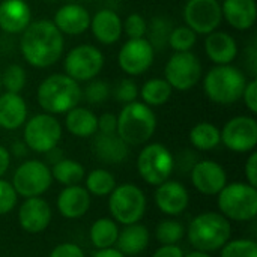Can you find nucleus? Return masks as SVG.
<instances>
[{
  "mask_svg": "<svg viewBox=\"0 0 257 257\" xmlns=\"http://www.w3.org/2000/svg\"><path fill=\"white\" fill-rule=\"evenodd\" d=\"M245 176H247V184L251 187H257V154L251 152L247 163H245Z\"/></svg>",
  "mask_w": 257,
  "mask_h": 257,
  "instance_id": "obj_46",
  "label": "nucleus"
},
{
  "mask_svg": "<svg viewBox=\"0 0 257 257\" xmlns=\"http://www.w3.org/2000/svg\"><path fill=\"white\" fill-rule=\"evenodd\" d=\"M166 81L176 90H190L202 78V63L191 51H176L164 68Z\"/></svg>",
  "mask_w": 257,
  "mask_h": 257,
  "instance_id": "obj_12",
  "label": "nucleus"
},
{
  "mask_svg": "<svg viewBox=\"0 0 257 257\" xmlns=\"http://www.w3.org/2000/svg\"><path fill=\"white\" fill-rule=\"evenodd\" d=\"M9 164H11V152L0 145V178L8 172Z\"/></svg>",
  "mask_w": 257,
  "mask_h": 257,
  "instance_id": "obj_48",
  "label": "nucleus"
},
{
  "mask_svg": "<svg viewBox=\"0 0 257 257\" xmlns=\"http://www.w3.org/2000/svg\"><path fill=\"white\" fill-rule=\"evenodd\" d=\"M184 20L197 35H209L223 21L221 3L218 0H188L184 6Z\"/></svg>",
  "mask_w": 257,
  "mask_h": 257,
  "instance_id": "obj_13",
  "label": "nucleus"
},
{
  "mask_svg": "<svg viewBox=\"0 0 257 257\" xmlns=\"http://www.w3.org/2000/svg\"><path fill=\"white\" fill-rule=\"evenodd\" d=\"M244 98V102L247 105V108L251 111V113H257V81L256 80H251V81H247L245 87H244V92H242V96Z\"/></svg>",
  "mask_w": 257,
  "mask_h": 257,
  "instance_id": "obj_44",
  "label": "nucleus"
},
{
  "mask_svg": "<svg viewBox=\"0 0 257 257\" xmlns=\"http://www.w3.org/2000/svg\"><path fill=\"white\" fill-rule=\"evenodd\" d=\"M220 214L233 221H251L257 215V190L245 182L226 184L217 194Z\"/></svg>",
  "mask_w": 257,
  "mask_h": 257,
  "instance_id": "obj_6",
  "label": "nucleus"
},
{
  "mask_svg": "<svg viewBox=\"0 0 257 257\" xmlns=\"http://www.w3.org/2000/svg\"><path fill=\"white\" fill-rule=\"evenodd\" d=\"M47 160L51 163V164H56L57 161H60L62 158H63V154H62V151L56 146V148H53L51 151H48L47 154Z\"/></svg>",
  "mask_w": 257,
  "mask_h": 257,
  "instance_id": "obj_51",
  "label": "nucleus"
},
{
  "mask_svg": "<svg viewBox=\"0 0 257 257\" xmlns=\"http://www.w3.org/2000/svg\"><path fill=\"white\" fill-rule=\"evenodd\" d=\"M116 187L114 176L105 169H95L86 178V190L93 196H108Z\"/></svg>",
  "mask_w": 257,
  "mask_h": 257,
  "instance_id": "obj_33",
  "label": "nucleus"
},
{
  "mask_svg": "<svg viewBox=\"0 0 257 257\" xmlns=\"http://www.w3.org/2000/svg\"><path fill=\"white\" fill-rule=\"evenodd\" d=\"M117 130V116L113 113H104L98 117V131L102 134H113Z\"/></svg>",
  "mask_w": 257,
  "mask_h": 257,
  "instance_id": "obj_45",
  "label": "nucleus"
},
{
  "mask_svg": "<svg viewBox=\"0 0 257 257\" xmlns=\"http://www.w3.org/2000/svg\"><path fill=\"white\" fill-rule=\"evenodd\" d=\"M197 42V33L191 30L188 26L173 27L169 36V47L176 51H191V48Z\"/></svg>",
  "mask_w": 257,
  "mask_h": 257,
  "instance_id": "obj_37",
  "label": "nucleus"
},
{
  "mask_svg": "<svg viewBox=\"0 0 257 257\" xmlns=\"http://www.w3.org/2000/svg\"><path fill=\"white\" fill-rule=\"evenodd\" d=\"M223 18L236 30H248L257 18L256 0H223Z\"/></svg>",
  "mask_w": 257,
  "mask_h": 257,
  "instance_id": "obj_24",
  "label": "nucleus"
},
{
  "mask_svg": "<svg viewBox=\"0 0 257 257\" xmlns=\"http://www.w3.org/2000/svg\"><path fill=\"white\" fill-rule=\"evenodd\" d=\"M81 99L80 84L66 74L48 75L38 87V104L48 114H63Z\"/></svg>",
  "mask_w": 257,
  "mask_h": 257,
  "instance_id": "obj_2",
  "label": "nucleus"
},
{
  "mask_svg": "<svg viewBox=\"0 0 257 257\" xmlns=\"http://www.w3.org/2000/svg\"><path fill=\"white\" fill-rule=\"evenodd\" d=\"M154 57L155 50L146 38L128 39L119 50L117 63L125 74L137 77L152 66Z\"/></svg>",
  "mask_w": 257,
  "mask_h": 257,
  "instance_id": "obj_15",
  "label": "nucleus"
},
{
  "mask_svg": "<svg viewBox=\"0 0 257 257\" xmlns=\"http://www.w3.org/2000/svg\"><path fill=\"white\" fill-rule=\"evenodd\" d=\"M122 26H123V32L126 33L128 39H139V38L146 36L148 21L145 20L143 15H140L137 12L128 15L125 23H122Z\"/></svg>",
  "mask_w": 257,
  "mask_h": 257,
  "instance_id": "obj_40",
  "label": "nucleus"
},
{
  "mask_svg": "<svg viewBox=\"0 0 257 257\" xmlns=\"http://www.w3.org/2000/svg\"><path fill=\"white\" fill-rule=\"evenodd\" d=\"M47 2H59V0H47Z\"/></svg>",
  "mask_w": 257,
  "mask_h": 257,
  "instance_id": "obj_54",
  "label": "nucleus"
},
{
  "mask_svg": "<svg viewBox=\"0 0 257 257\" xmlns=\"http://www.w3.org/2000/svg\"><path fill=\"white\" fill-rule=\"evenodd\" d=\"M17 191L12 184L0 178V215H6L14 211L17 205Z\"/></svg>",
  "mask_w": 257,
  "mask_h": 257,
  "instance_id": "obj_41",
  "label": "nucleus"
},
{
  "mask_svg": "<svg viewBox=\"0 0 257 257\" xmlns=\"http://www.w3.org/2000/svg\"><path fill=\"white\" fill-rule=\"evenodd\" d=\"M26 81H27L26 69L17 63L9 65L2 74V86L6 89V92L11 93H20L24 89Z\"/></svg>",
  "mask_w": 257,
  "mask_h": 257,
  "instance_id": "obj_36",
  "label": "nucleus"
},
{
  "mask_svg": "<svg viewBox=\"0 0 257 257\" xmlns=\"http://www.w3.org/2000/svg\"><path fill=\"white\" fill-rule=\"evenodd\" d=\"M205 51L215 65H230L238 56V44L227 32L214 30L206 35Z\"/></svg>",
  "mask_w": 257,
  "mask_h": 257,
  "instance_id": "obj_23",
  "label": "nucleus"
},
{
  "mask_svg": "<svg viewBox=\"0 0 257 257\" xmlns=\"http://www.w3.org/2000/svg\"><path fill=\"white\" fill-rule=\"evenodd\" d=\"M120 17L111 9H101L93 17H90V30L95 39L104 45H111L117 42L123 33Z\"/></svg>",
  "mask_w": 257,
  "mask_h": 257,
  "instance_id": "obj_21",
  "label": "nucleus"
},
{
  "mask_svg": "<svg viewBox=\"0 0 257 257\" xmlns=\"http://www.w3.org/2000/svg\"><path fill=\"white\" fill-rule=\"evenodd\" d=\"M218 2H220V0H218Z\"/></svg>",
  "mask_w": 257,
  "mask_h": 257,
  "instance_id": "obj_55",
  "label": "nucleus"
},
{
  "mask_svg": "<svg viewBox=\"0 0 257 257\" xmlns=\"http://www.w3.org/2000/svg\"><path fill=\"white\" fill-rule=\"evenodd\" d=\"M175 157L172 152L161 143L146 145L137 158V170L142 179L149 184L158 187L166 182L175 170Z\"/></svg>",
  "mask_w": 257,
  "mask_h": 257,
  "instance_id": "obj_8",
  "label": "nucleus"
},
{
  "mask_svg": "<svg viewBox=\"0 0 257 257\" xmlns=\"http://www.w3.org/2000/svg\"><path fill=\"white\" fill-rule=\"evenodd\" d=\"M93 257H126L123 256L117 248H104V250H98L95 254H93Z\"/></svg>",
  "mask_w": 257,
  "mask_h": 257,
  "instance_id": "obj_50",
  "label": "nucleus"
},
{
  "mask_svg": "<svg viewBox=\"0 0 257 257\" xmlns=\"http://www.w3.org/2000/svg\"><path fill=\"white\" fill-rule=\"evenodd\" d=\"M11 151H12V154L17 158H21V157H26L29 148H27V145L24 142H15V143H12V149Z\"/></svg>",
  "mask_w": 257,
  "mask_h": 257,
  "instance_id": "obj_49",
  "label": "nucleus"
},
{
  "mask_svg": "<svg viewBox=\"0 0 257 257\" xmlns=\"http://www.w3.org/2000/svg\"><path fill=\"white\" fill-rule=\"evenodd\" d=\"M172 92L173 89L166 81V78H151L139 90L143 102L149 107H158L166 104L170 99Z\"/></svg>",
  "mask_w": 257,
  "mask_h": 257,
  "instance_id": "obj_31",
  "label": "nucleus"
},
{
  "mask_svg": "<svg viewBox=\"0 0 257 257\" xmlns=\"http://www.w3.org/2000/svg\"><path fill=\"white\" fill-rule=\"evenodd\" d=\"M185 235L184 226L176 220H163L155 230V238L163 245H175Z\"/></svg>",
  "mask_w": 257,
  "mask_h": 257,
  "instance_id": "obj_35",
  "label": "nucleus"
},
{
  "mask_svg": "<svg viewBox=\"0 0 257 257\" xmlns=\"http://www.w3.org/2000/svg\"><path fill=\"white\" fill-rule=\"evenodd\" d=\"M90 208V194L84 187H65L57 197V211L68 220L81 218Z\"/></svg>",
  "mask_w": 257,
  "mask_h": 257,
  "instance_id": "obj_22",
  "label": "nucleus"
},
{
  "mask_svg": "<svg viewBox=\"0 0 257 257\" xmlns=\"http://www.w3.org/2000/svg\"><path fill=\"white\" fill-rule=\"evenodd\" d=\"M108 196V211L116 223L128 226L139 223L143 218L146 211V196L137 185H116Z\"/></svg>",
  "mask_w": 257,
  "mask_h": 257,
  "instance_id": "obj_7",
  "label": "nucleus"
},
{
  "mask_svg": "<svg viewBox=\"0 0 257 257\" xmlns=\"http://www.w3.org/2000/svg\"><path fill=\"white\" fill-rule=\"evenodd\" d=\"M0 89H2V74H0Z\"/></svg>",
  "mask_w": 257,
  "mask_h": 257,
  "instance_id": "obj_53",
  "label": "nucleus"
},
{
  "mask_svg": "<svg viewBox=\"0 0 257 257\" xmlns=\"http://www.w3.org/2000/svg\"><path fill=\"white\" fill-rule=\"evenodd\" d=\"M114 96L119 102H123V104H130V102H134L137 101V96H139V87L137 84L134 83V80L131 78H123L119 81V84L116 86L114 89Z\"/></svg>",
  "mask_w": 257,
  "mask_h": 257,
  "instance_id": "obj_42",
  "label": "nucleus"
},
{
  "mask_svg": "<svg viewBox=\"0 0 257 257\" xmlns=\"http://www.w3.org/2000/svg\"><path fill=\"white\" fill-rule=\"evenodd\" d=\"M155 203L161 212L166 215H181L190 203V194L185 185L178 181L167 179L166 182L160 184L155 191Z\"/></svg>",
  "mask_w": 257,
  "mask_h": 257,
  "instance_id": "obj_17",
  "label": "nucleus"
},
{
  "mask_svg": "<svg viewBox=\"0 0 257 257\" xmlns=\"http://www.w3.org/2000/svg\"><path fill=\"white\" fill-rule=\"evenodd\" d=\"M50 257H86L81 247H78L74 242H63L53 248Z\"/></svg>",
  "mask_w": 257,
  "mask_h": 257,
  "instance_id": "obj_43",
  "label": "nucleus"
},
{
  "mask_svg": "<svg viewBox=\"0 0 257 257\" xmlns=\"http://www.w3.org/2000/svg\"><path fill=\"white\" fill-rule=\"evenodd\" d=\"M23 137L30 151L47 154L59 145L62 139V125L54 114L41 113L26 120Z\"/></svg>",
  "mask_w": 257,
  "mask_h": 257,
  "instance_id": "obj_9",
  "label": "nucleus"
},
{
  "mask_svg": "<svg viewBox=\"0 0 257 257\" xmlns=\"http://www.w3.org/2000/svg\"><path fill=\"white\" fill-rule=\"evenodd\" d=\"M18 221L23 230L29 233H39L51 223V208L39 197H29L18 209Z\"/></svg>",
  "mask_w": 257,
  "mask_h": 257,
  "instance_id": "obj_18",
  "label": "nucleus"
},
{
  "mask_svg": "<svg viewBox=\"0 0 257 257\" xmlns=\"http://www.w3.org/2000/svg\"><path fill=\"white\" fill-rule=\"evenodd\" d=\"M190 142L199 151H212L221 143V131L209 122H200L190 131Z\"/></svg>",
  "mask_w": 257,
  "mask_h": 257,
  "instance_id": "obj_30",
  "label": "nucleus"
},
{
  "mask_svg": "<svg viewBox=\"0 0 257 257\" xmlns=\"http://www.w3.org/2000/svg\"><path fill=\"white\" fill-rule=\"evenodd\" d=\"M93 152L96 158L105 164H119L126 160L130 154V146L117 136V133H99L93 142Z\"/></svg>",
  "mask_w": 257,
  "mask_h": 257,
  "instance_id": "obj_26",
  "label": "nucleus"
},
{
  "mask_svg": "<svg viewBox=\"0 0 257 257\" xmlns=\"http://www.w3.org/2000/svg\"><path fill=\"white\" fill-rule=\"evenodd\" d=\"M221 257H257V242L253 239H233L221 247Z\"/></svg>",
  "mask_w": 257,
  "mask_h": 257,
  "instance_id": "obj_38",
  "label": "nucleus"
},
{
  "mask_svg": "<svg viewBox=\"0 0 257 257\" xmlns=\"http://www.w3.org/2000/svg\"><path fill=\"white\" fill-rule=\"evenodd\" d=\"M232 224L220 212H203L194 217L188 226L187 236L190 244L205 253L220 250L230 241Z\"/></svg>",
  "mask_w": 257,
  "mask_h": 257,
  "instance_id": "obj_3",
  "label": "nucleus"
},
{
  "mask_svg": "<svg viewBox=\"0 0 257 257\" xmlns=\"http://www.w3.org/2000/svg\"><path fill=\"white\" fill-rule=\"evenodd\" d=\"M32 23V9L26 0H3L0 3V29L17 35Z\"/></svg>",
  "mask_w": 257,
  "mask_h": 257,
  "instance_id": "obj_20",
  "label": "nucleus"
},
{
  "mask_svg": "<svg viewBox=\"0 0 257 257\" xmlns=\"http://www.w3.org/2000/svg\"><path fill=\"white\" fill-rule=\"evenodd\" d=\"M50 170H51V176L65 187L78 185L84 179V175H86L84 167L78 161L69 160V158H62L60 161L53 164Z\"/></svg>",
  "mask_w": 257,
  "mask_h": 257,
  "instance_id": "obj_32",
  "label": "nucleus"
},
{
  "mask_svg": "<svg viewBox=\"0 0 257 257\" xmlns=\"http://www.w3.org/2000/svg\"><path fill=\"white\" fill-rule=\"evenodd\" d=\"M111 93V87L104 80H90L87 81V86L84 90H81V96L90 104H101L108 99Z\"/></svg>",
  "mask_w": 257,
  "mask_h": 257,
  "instance_id": "obj_39",
  "label": "nucleus"
},
{
  "mask_svg": "<svg viewBox=\"0 0 257 257\" xmlns=\"http://www.w3.org/2000/svg\"><path fill=\"white\" fill-rule=\"evenodd\" d=\"M190 175L194 188L205 196H217L227 184L226 170L212 160L197 161Z\"/></svg>",
  "mask_w": 257,
  "mask_h": 257,
  "instance_id": "obj_16",
  "label": "nucleus"
},
{
  "mask_svg": "<svg viewBox=\"0 0 257 257\" xmlns=\"http://www.w3.org/2000/svg\"><path fill=\"white\" fill-rule=\"evenodd\" d=\"M184 257H212L209 253H205V251H199V250H196V251H191V253H188L187 256Z\"/></svg>",
  "mask_w": 257,
  "mask_h": 257,
  "instance_id": "obj_52",
  "label": "nucleus"
},
{
  "mask_svg": "<svg viewBox=\"0 0 257 257\" xmlns=\"http://www.w3.org/2000/svg\"><path fill=\"white\" fill-rule=\"evenodd\" d=\"M89 236L95 248L98 250L111 248L117 241L119 229L113 218H99L92 224Z\"/></svg>",
  "mask_w": 257,
  "mask_h": 257,
  "instance_id": "obj_29",
  "label": "nucleus"
},
{
  "mask_svg": "<svg viewBox=\"0 0 257 257\" xmlns=\"http://www.w3.org/2000/svg\"><path fill=\"white\" fill-rule=\"evenodd\" d=\"M157 130V116L145 102H130L117 116V136L128 146H139L149 142Z\"/></svg>",
  "mask_w": 257,
  "mask_h": 257,
  "instance_id": "obj_4",
  "label": "nucleus"
},
{
  "mask_svg": "<svg viewBox=\"0 0 257 257\" xmlns=\"http://www.w3.org/2000/svg\"><path fill=\"white\" fill-rule=\"evenodd\" d=\"M245 84V74L239 68L232 65H217L205 75L203 90L211 101L229 105L241 99Z\"/></svg>",
  "mask_w": 257,
  "mask_h": 257,
  "instance_id": "obj_5",
  "label": "nucleus"
},
{
  "mask_svg": "<svg viewBox=\"0 0 257 257\" xmlns=\"http://www.w3.org/2000/svg\"><path fill=\"white\" fill-rule=\"evenodd\" d=\"M149 241V230L143 224L134 223L125 226L123 230L119 232L116 245L123 256H137L148 248Z\"/></svg>",
  "mask_w": 257,
  "mask_h": 257,
  "instance_id": "obj_27",
  "label": "nucleus"
},
{
  "mask_svg": "<svg viewBox=\"0 0 257 257\" xmlns=\"http://www.w3.org/2000/svg\"><path fill=\"white\" fill-rule=\"evenodd\" d=\"M173 30L172 21L166 17H155L151 24L148 26V32L149 33V42L154 47V50H164L166 47H169V36Z\"/></svg>",
  "mask_w": 257,
  "mask_h": 257,
  "instance_id": "obj_34",
  "label": "nucleus"
},
{
  "mask_svg": "<svg viewBox=\"0 0 257 257\" xmlns=\"http://www.w3.org/2000/svg\"><path fill=\"white\" fill-rule=\"evenodd\" d=\"M63 35L51 20L32 21L20 39V50L24 60L33 68H48L63 54Z\"/></svg>",
  "mask_w": 257,
  "mask_h": 257,
  "instance_id": "obj_1",
  "label": "nucleus"
},
{
  "mask_svg": "<svg viewBox=\"0 0 257 257\" xmlns=\"http://www.w3.org/2000/svg\"><path fill=\"white\" fill-rule=\"evenodd\" d=\"M53 23L62 35L77 36L89 29L90 15L84 6L78 3H66L57 9Z\"/></svg>",
  "mask_w": 257,
  "mask_h": 257,
  "instance_id": "obj_19",
  "label": "nucleus"
},
{
  "mask_svg": "<svg viewBox=\"0 0 257 257\" xmlns=\"http://www.w3.org/2000/svg\"><path fill=\"white\" fill-rule=\"evenodd\" d=\"M66 130L75 137H90L98 133V116L84 107H74L66 111Z\"/></svg>",
  "mask_w": 257,
  "mask_h": 257,
  "instance_id": "obj_28",
  "label": "nucleus"
},
{
  "mask_svg": "<svg viewBox=\"0 0 257 257\" xmlns=\"http://www.w3.org/2000/svg\"><path fill=\"white\" fill-rule=\"evenodd\" d=\"M221 142L232 152H253L257 145V120L253 116L230 119L221 131Z\"/></svg>",
  "mask_w": 257,
  "mask_h": 257,
  "instance_id": "obj_14",
  "label": "nucleus"
},
{
  "mask_svg": "<svg viewBox=\"0 0 257 257\" xmlns=\"http://www.w3.org/2000/svg\"><path fill=\"white\" fill-rule=\"evenodd\" d=\"M53 182L50 167L39 160H29L18 166L12 178V187L21 197H39Z\"/></svg>",
  "mask_w": 257,
  "mask_h": 257,
  "instance_id": "obj_11",
  "label": "nucleus"
},
{
  "mask_svg": "<svg viewBox=\"0 0 257 257\" xmlns=\"http://www.w3.org/2000/svg\"><path fill=\"white\" fill-rule=\"evenodd\" d=\"M65 74L80 81L93 80L104 68V54L99 48L90 44H81L68 51L63 60Z\"/></svg>",
  "mask_w": 257,
  "mask_h": 257,
  "instance_id": "obj_10",
  "label": "nucleus"
},
{
  "mask_svg": "<svg viewBox=\"0 0 257 257\" xmlns=\"http://www.w3.org/2000/svg\"><path fill=\"white\" fill-rule=\"evenodd\" d=\"M27 120V104L20 93L5 92L0 95V128L14 131Z\"/></svg>",
  "mask_w": 257,
  "mask_h": 257,
  "instance_id": "obj_25",
  "label": "nucleus"
},
{
  "mask_svg": "<svg viewBox=\"0 0 257 257\" xmlns=\"http://www.w3.org/2000/svg\"><path fill=\"white\" fill-rule=\"evenodd\" d=\"M152 257H184V251L176 244L175 245H163L152 254Z\"/></svg>",
  "mask_w": 257,
  "mask_h": 257,
  "instance_id": "obj_47",
  "label": "nucleus"
}]
</instances>
